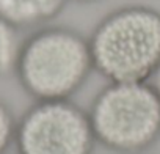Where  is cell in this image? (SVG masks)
<instances>
[{"label": "cell", "instance_id": "obj_4", "mask_svg": "<svg viewBox=\"0 0 160 154\" xmlns=\"http://www.w3.org/2000/svg\"><path fill=\"white\" fill-rule=\"evenodd\" d=\"M18 154H93L98 145L88 112L66 101H35L18 120Z\"/></svg>", "mask_w": 160, "mask_h": 154}, {"label": "cell", "instance_id": "obj_9", "mask_svg": "<svg viewBox=\"0 0 160 154\" xmlns=\"http://www.w3.org/2000/svg\"><path fill=\"white\" fill-rule=\"evenodd\" d=\"M68 2H74V3H96L101 0H68Z\"/></svg>", "mask_w": 160, "mask_h": 154}, {"label": "cell", "instance_id": "obj_3", "mask_svg": "<svg viewBox=\"0 0 160 154\" xmlns=\"http://www.w3.org/2000/svg\"><path fill=\"white\" fill-rule=\"evenodd\" d=\"M88 116L96 141L118 154H141L160 140V96L149 82H108Z\"/></svg>", "mask_w": 160, "mask_h": 154}, {"label": "cell", "instance_id": "obj_5", "mask_svg": "<svg viewBox=\"0 0 160 154\" xmlns=\"http://www.w3.org/2000/svg\"><path fill=\"white\" fill-rule=\"evenodd\" d=\"M68 0H0V19L21 28L36 30L49 25Z\"/></svg>", "mask_w": 160, "mask_h": 154}, {"label": "cell", "instance_id": "obj_8", "mask_svg": "<svg viewBox=\"0 0 160 154\" xmlns=\"http://www.w3.org/2000/svg\"><path fill=\"white\" fill-rule=\"evenodd\" d=\"M149 84L152 85V88L157 91V95L160 96V63L157 66V69L154 71V74L151 75V79H149Z\"/></svg>", "mask_w": 160, "mask_h": 154}, {"label": "cell", "instance_id": "obj_1", "mask_svg": "<svg viewBox=\"0 0 160 154\" xmlns=\"http://www.w3.org/2000/svg\"><path fill=\"white\" fill-rule=\"evenodd\" d=\"M88 43L94 71L108 82H149L160 63V10L119 7L98 22Z\"/></svg>", "mask_w": 160, "mask_h": 154}, {"label": "cell", "instance_id": "obj_7", "mask_svg": "<svg viewBox=\"0 0 160 154\" xmlns=\"http://www.w3.org/2000/svg\"><path fill=\"white\" fill-rule=\"evenodd\" d=\"M18 120L13 115L10 105L0 99V154H7L16 138Z\"/></svg>", "mask_w": 160, "mask_h": 154}, {"label": "cell", "instance_id": "obj_6", "mask_svg": "<svg viewBox=\"0 0 160 154\" xmlns=\"http://www.w3.org/2000/svg\"><path fill=\"white\" fill-rule=\"evenodd\" d=\"M25 30L0 19V77H16L19 58L25 44Z\"/></svg>", "mask_w": 160, "mask_h": 154}, {"label": "cell", "instance_id": "obj_2", "mask_svg": "<svg viewBox=\"0 0 160 154\" xmlns=\"http://www.w3.org/2000/svg\"><path fill=\"white\" fill-rule=\"evenodd\" d=\"M94 71L88 38L64 25L33 30L24 44L16 79L35 101H66Z\"/></svg>", "mask_w": 160, "mask_h": 154}]
</instances>
